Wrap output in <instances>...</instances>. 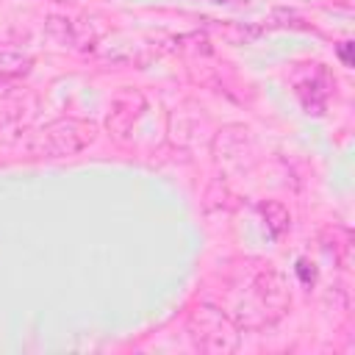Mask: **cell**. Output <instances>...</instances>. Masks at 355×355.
Here are the masks:
<instances>
[{
  "label": "cell",
  "instance_id": "8992f818",
  "mask_svg": "<svg viewBox=\"0 0 355 355\" xmlns=\"http://www.w3.org/2000/svg\"><path fill=\"white\" fill-rule=\"evenodd\" d=\"M338 53H341V58H344V64H347V67H349V42H344V44H341V50H338Z\"/></svg>",
  "mask_w": 355,
  "mask_h": 355
},
{
  "label": "cell",
  "instance_id": "277c9868",
  "mask_svg": "<svg viewBox=\"0 0 355 355\" xmlns=\"http://www.w3.org/2000/svg\"><path fill=\"white\" fill-rule=\"evenodd\" d=\"M297 94L302 100V105L308 108V114H322L324 111V100H327V89L322 78H308L302 83H297Z\"/></svg>",
  "mask_w": 355,
  "mask_h": 355
},
{
  "label": "cell",
  "instance_id": "6da1fadb",
  "mask_svg": "<svg viewBox=\"0 0 355 355\" xmlns=\"http://www.w3.org/2000/svg\"><path fill=\"white\" fill-rule=\"evenodd\" d=\"M186 330H189L194 349L200 352L225 355V352L239 349V327L214 305H197L189 313Z\"/></svg>",
  "mask_w": 355,
  "mask_h": 355
},
{
  "label": "cell",
  "instance_id": "7a4b0ae2",
  "mask_svg": "<svg viewBox=\"0 0 355 355\" xmlns=\"http://www.w3.org/2000/svg\"><path fill=\"white\" fill-rule=\"evenodd\" d=\"M94 139V125L83 119H58L42 128L25 147L31 155H44V158H61V155H75L83 147H89Z\"/></svg>",
  "mask_w": 355,
  "mask_h": 355
},
{
  "label": "cell",
  "instance_id": "5b68a950",
  "mask_svg": "<svg viewBox=\"0 0 355 355\" xmlns=\"http://www.w3.org/2000/svg\"><path fill=\"white\" fill-rule=\"evenodd\" d=\"M261 214H263L266 227H269V233H272L275 239H280V236L288 230V225H291V214H288V208H286L280 200H266V202H261Z\"/></svg>",
  "mask_w": 355,
  "mask_h": 355
},
{
  "label": "cell",
  "instance_id": "3957f363",
  "mask_svg": "<svg viewBox=\"0 0 355 355\" xmlns=\"http://www.w3.org/2000/svg\"><path fill=\"white\" fill-rule=\"evenodd\" d=\"M144 94L136 92V89H128L122 92L114 103H111V111H108V119H105V128L108 133L116 139V141H125L133 130V125L139 122L141 111H144Z\"/></svg>",
  "mask_w": 355,
  "mask_h": 355
}]
</instances>
